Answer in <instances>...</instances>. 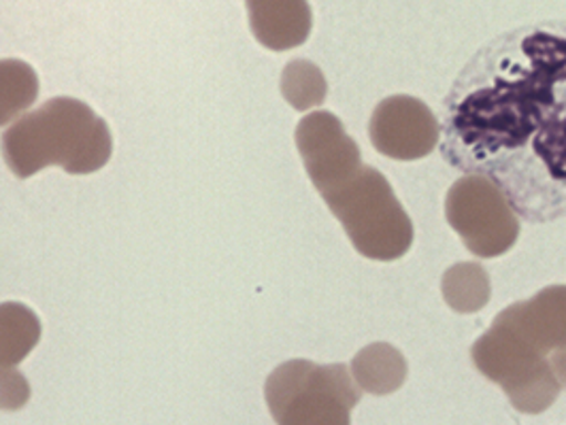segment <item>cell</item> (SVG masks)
<instances>
[{
	"mask_svg": "<svg viewBox=\"0 0 566 425\" xmlns=\"http://www.w3.org/2000/svg\"><path fill=\"white\" fill-rule=\"evenodd\" d=\"M349 372L360 392L370 396H390L405 385L409 366L397 347L373 342L356 353Z\"/></svg>",
	"mask_w": 566,
	"mask_h": 425,
	"instance_id": "8fae6325",
	"label": "cell"
},
{
	"mask_svg": "<svg viewBox=\"0 0 566 425\" xmlns=\"http://www.w3.org/2000/svg\"><path fill=\"white\" fill-rule=\"evenodd\" d=\"M0 149L7 167L20 179L48 167L90 174L109 162L114 137L107 121L82 100L52 98L18 119L2 135Z\"/></svg>",
	"mask_w": 566,
	"mask_h": 425,
	"instance_id": "7a4b0ae2",
	"label": "cell"
},
{
	"mask_svg": "<svg viewBox=\"0 0 566 425\" xmlns=\"http://www.w3.org/2000/svg\"><path fill=\"white\" fill-rule=\"evenodd\" d=\"M373 147L392 160H422L441 139V126L420 98L397 94L381 100L368 124Z\"/></svg>",
	"mask_w": 566,
	"mask_h": 425,
	"instance_id": "ba28073f",
	"label": "cell"
},
{
	"mask_svg": "<svg viewBox=\"0 0 566 425\" xmlns=\"http://www.w3.org/2000/svg\"><path fill=\"white\" fill-rule=\"evenodd\" d=\"M549 364H552V370H554L560 387L566 390V347H560V349L554 351V355L549 358Z\"/></svg>",
	"mask_w": 566,
	"mask_h": 425,
	"instance_id": "e0dca14e",
	"label": "cell"
},
{
	"mask_svg": "<svg viewBox=\"0 0 566 425\" xmlns=\"http://www.w3.org/2000/svg\"><path fill=\"white\" fill-rule=\"evenodd\" d=\"M441 156L482 174L520 220L566 215V22L499 34L453 79L441 109Z\"/></svg>",
	"mask_w": 566,
	"mask_h": 425,
	"instance_id": "6da1fadb",
	"label": "cell"
},
{
	"mask_svg": "<svg viewBox=\"0 0 566 425\" xmlns=\"http://www.w3.org/2000/svg\"><path fill=\"white\" fill-rule=\"evenodd\" d=\"M448 224L464 247L490 259L507 254L520 236V215L505 194L482 174H462L446 196Z\"/></svg>",
	"mask_w": 566,
	"mask_h": 425,
	"instance_id": "8992f818",
	"label": "cell"
},
{
	"mask_svg": "<svg viewBox=\"0 0 566 425\" xmlns=\"http://www.w3.org/2000/svg\"><path fill=\"white\" fill-rule=\"evenodd\" d=\"M39 96V79L29 64L0 62V126L18 119Z\"/></svg>",
	"mask_w": 566,
	"mask_h": 425,
	"instance_id": "5bb4252c",
	"label": "cell"
},
{
	"mask_svg": "<svg viewBox=\"0 0 566 425\" xmlns=\"http://www.w3.org/2000/svg\"><path fill=\"white\" fill-rule=\"evenodd\" d=\"M441 291L452 311L471 315L490 302L492 287L482 264L460 262L443 275Z\"/></svg>",
	"mask_w": 566,
	"mask_h": 425,
	"instance_id": "4fadbf2b",
	"label": "cell"
},
{
	"mask_svg": "<svg viewBox=\"0 0 566 425\" xmlns=\"http://www.w3.org/2000/svg\"><path fill=\"white\" fill-rule=\"evenodd\" d=\"M39 339L41 321L27 305H0V369H13L24 362Z\"/></svg>",
	"mask_w": 566,
	"mask_h": 425,
	"instance_id": "7c38bea8",
	"label": "cell"
},
{
	"mask_svg": "<svg viewBox=\"0 0 566 425\" xmlns=\"http://www.w3.org/2000/svg\"><path fill=\"white\" fill-rule=\"evenodd\" d=\"M322 199L339 220L354 249L367 259L395 262L411 249L413 222L379 170L363 164Z\"/></svg>",
	"mask_w": 566,
	"mask_h": 425,
	"instance_id": "3957f363",
	"label": "cell"
},
{
	"mask_svg": "<svg viewBox=\"0 0 566 425\" xmlns=\"http://www.w3.org/2000/svg\"><path fill=\"white\" fill-rule=\"evenodd\" d=\"M471 358L483 376L501 385L513 408L524 415L545 413L560 396L563 387L549 360L499 317L475 340Z\"/></svg>",
	"mask_w": 566,
	"mask_h": 425,
	"instance_id": "5b68a950",
	"label": "cell"
},
{
	"mask_svg": "<svg viewBox=\"0 0 566 425\" xmlns=\"http://www.w3.org/2000/svg\"><path fill=\"white\" fill-rule=\"evenodd\" d=\"M296 147L319 196L337 190L363 167L358 142L345 132L339 117L328 111H315L301 119Z\"/></svg>",
	"mask_w": 566,
	"mask_h": 425,
	"instance_id": "52a82bcc",
	"label": "cell"
},
{
	"mask_svg": "<svg viewBox=\"0 0 566 425\" xmlns=\"http://www.w3.org/2000/svg\"><path fill=\"white\" fill-rule=\"evenodd\" d=\"M538 353L566 347V285H549L537 296L496 315Z\"/></svg>",
	"mask_w": 566,
	"mask_h": 425,
	"instance_id": "9c48e42d",
	"label": "cell"
},
{
	"mask_svg": "<svg viewBox=\"0 0 566 425\" xmlns=\"http://www.w3.org/2000/svg\"><path fill=\"white\" fill-rule=\"evenodd\" d=\"M282 94L296 111H312L326 100L328 85L313 62L294 60L283 71Z\"/></svg>",
	"mask_w": 566,
	"mask_h": 425,
	"instance_id": "9a60e30c",
	"label": "cell"
},
{
	"mask_svg": "<svg viewBox=\"0 0 566 425\" xmlns=\"http://www.w3.org/2000/svg\"><path fill=\"white\" fill-rule=\"evenodd\" d=\"M248 9L255 39L273 52L294 50L310 39L312 9L307 0H248Z\"/></svg>",
	"mask_w": 566,
	"mask_h": 425,
	"instance_id": "30bf717a",
	"label": "cell"
},
{
	"mask_svg": "<svg viewBox=\"0 0 566 425\" xmlns=\"http://www.w3.org/2000/svg\"><path fill=\"white\" fill-rule=\"evenodd\" d=\"M30 400V385L22 372L0 369V408L18 411Z\"/></svg>",
	"mask_w": 566,
	"mask_h": 425,
	"instance_id": "2e32d148",
	"label": "cell"
},
{
	"mask_svg": "<svg viewBox=\"0 0 566 425\" xmlns=\"http://www.w3.org/2000/svg\"><path fill=\"white\" fill-rule=\"evenodd\" d=\"M264 397L280 425H347L360 387L343 364L292 360L269 374Z\"/></svg>",
	"mask_w": 566,
	"mask_h": 425,
	"instance_id": "277c9868",
	"label": "cell"
}]
</instances>
